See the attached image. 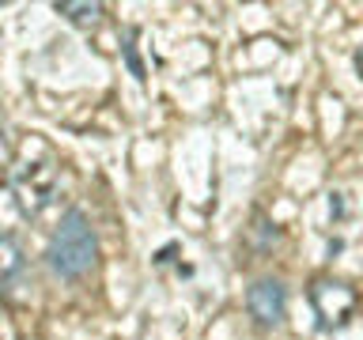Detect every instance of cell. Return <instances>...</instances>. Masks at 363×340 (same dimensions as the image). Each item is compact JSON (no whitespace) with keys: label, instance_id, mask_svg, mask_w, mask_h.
<instances>
[{"label":"cell","instance_id":"cell-6","mask_svg":"<svg viewBox=\"0 0 363 340\" xmlns=\"http://www.w3.org/2000/svg\"><path fill=\"white\" fill-rule=\"evenodd\" d=\"M356 68H359V76H363V50L356 53Z\"/></svg>","mask_w":363,"mask_h":340},{"label":"cell","instance_id":"cell-4","mask_svg":"<svg viewBox=\"0 0 363 340\" xmlns=\"http://www.w3.org/2000/svg\"><path fill=\"white\" fill-rule=\"evenodd\" d=\"M23 249L16 246V238L11 234H0V288H8V283H16L23 276Z\"/></svg>","mask_w":363,"mask_h":340},{"label":"cell","instance_id":"cell-2","mask_svg":"<svg viewBox=\"0 0 363 340\" xmlns=\"http://www.w3.org/2000/svg\"><path fill=\"white\" fill-rule=\"evenodd\" d=\"M11 189H16V197H19L23 215H38L45 204L53 200V193H57V166L23 163L16 181H11Z\"/></svg>","mask_w":363,"mask_h":340},{"label":"cell","instance_id":"cell-3","mask_svg":"<svg viewBox=\"0 0 363 340\" xmlns=\"http://www.w3.org/2000/svg\"><path fill=\"white\" fill-rule=\"evenodd\" d=\"M246 310L265 329L280 325L284 314H288V291H284V283L280 280H257L254 288L246 291Z\"/></svg>","mask_w":363,"mask_h":340},{"label":"cell","instance_id":"cell-5","mask_svg":"<svg viewBox=\"0 0 363 340\" xmlns=\"http://www.w3.org/2000/svg\"><path fill=\"white\" fill-rule=\"evenodd\" d=\"M53 8H57V16H65L76 27H95L102 16V4H76V0H57Z\"/></svg>","mask_w":363,"mask_h":340},{"label":"cell","instance_id":"cell-1","mask_svg":"<svg viewBox=\"0 0 363 340\" xmlns=\"http://www.w3.org/2000/svg\"><path fill=\"white\" fill-rule=\"evenodd\" d=\"M45 261H50L53 276L61 280L87 276L91 265L99 261V234L79 208H68L61 215V227L53 231L50 246H45Z\"/></svg>","mask_w":363,"mask_h":340}]
</instances>
